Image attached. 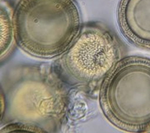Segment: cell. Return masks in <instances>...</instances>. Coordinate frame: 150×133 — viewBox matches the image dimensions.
Listing matches in <instances>:
<instances>
[{"instance_id": "obj_2", "label": "cell", "mask_w": 150, "mask_h": 133, "mask_svg": "<svg viewBox=\"0 0 150 133\" xmlns=\"http://www.w3.org/2000/svg\"><path fill=\"white\" fill-rule=\"evenodd\" d=\"M12 17L17 46L40 59L59 58L83 26L76 0H18Z\"/></svg>"}, {"instance_id": "obj_3", "label": "cell", "mask_w": 150, "mask_h": 133, "mask_svg": "<svg viewBox=\"0 0 150 133\" xmlns=\"http://www.w3.org/2000/svg\"><path fill=\"white\" fill-rule=\"evenodd\" d=\"M98 101L114 127L128 132H150V58L120 59L103 81Z\"/></svg>"}, {"instance_id": "obj_5", "label": "cell", "mask_w": 150, "mask_h": 133, "mask_svg": "<svg viewBox=\"0 0 150 133\" xmlns=\"http://www.w3.org/2000/svg\"><path fill=\"white\" fill-rule=\"evenodd\" d=\"M117 23L129 43L150 50V0H119Z\"/></svg>"}, {"instance_id": "obj_6", "label": "cell", "mask_w": 150, "mask_h": 133, "mask_svg": "<svg viewBox=\"0 0 150 133\" xmlns=\"http://www.w3.org/2000/svg\"><path fill=\"white\" fill-rule=\"evenodd\" d=\"M1 61L5 60L13 52L16 44L12 13L4 3H1Z\"/></svg>"}, {"instance_id": "obj_4", "label": "cell", "mask_w": 150, "mask_h": 133, "mask_svg": "<svg viewBox=\"0 0 150 133\" xmlns=\"http://www.w3.org/2000/svg\"><path fill=\"white\" fill-rule=\"evenodd\" d=\"M123 53V44L112 31L99 23H87L53 65L70 89L93 94Z\"/></svg>"}, {"instance_id": "obj_1", "label": "cell", "mask_w": 150, "mask_h": 133, "mask_svg": "<svg viewBox=\"0 0 150 133\" xmlns=\"http://www.w3.org/2000/svg\"><path fill=\"white\" fill-rule=\"evenodd\" d=\"M70 88L54 65L21 63L1 75V126L25 125L33 132H58L67 121Z\"/></svg>"}]
</instances>
